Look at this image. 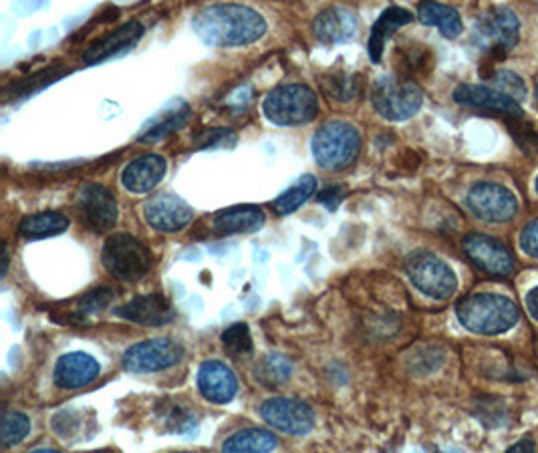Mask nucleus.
I'll list each match as a JSON object with an SVG mask.
<instances>
[{"label": "nucleus", "instance_id": "1", "mask_svg": "<svg viewBox=\"0 0 538 453\" xmlns=\"http://www.w3.org/2000/svg\"><path fill=\"white\" fill-rule=\"evenodd\" d=\"M194 33L208 47H242L256 43L266 33V21L242 5H212L192 21Z\"/></svg>", "mask_w": 538, "mask_h": 453}, {"label": "nucleus", "instance_id": "2", "mask_svg": "<svg viewBox=\"0 0 538 453\" xmlns=\"http://www.w3.org/2000/svg\"><path fill=\"white\" fill-rule=\"evenodd\" d=\"M462 327L470 333L492 337L508 333L518 323V307L508 296L480 292L462 298L456 305Z\"/></svg>", "mask_w": 538, "mask_h": 453}, {"label": "nucleus", "instance_id": "3", "mask_svg": "<svg viewBox=\"0 0 538 453\" xmlns=\"http://www.w3.org/2000/svg\"><path fill=\"white\" fill-rule=\"evenodd\" d=\"M313 156L327 172H343L355 164L361 154V135L347 121H327L313 137Z\"/></svg>", "mask_w": 538, "mask_h": 453}, {"label": "nucleus", "instance_id": "4", "mask_svg": "<svg viewBox=\"0 0 538 453\" xmlns=\"http://www.w3.org/2000/svg\"><path fill=\"white\" fill-rule=\"evenodd\" d=\"M101 260L107 272L117 280L138 282L152 270L154 254L148 244L136 236L113 234L105 240Z\"/></svg>", "mask_w": 538, "mask_h": 453}, {"label": "nucleus", "instance_id": "5", "mask_svg": "<svg viewBox=\"0 0 538 453\" xmlns=\"http://www.w3.org/2000/svg\"><path fill=\"white\" fill-rule=\"evenodd\" d=\"M371 103L389 121H408L422 109L424 91L412 79L385 75L373 83Z\"/></svg>", "mask_w": 538, "mask_h": 453}, {"label": "nucleus", "instance_id": "6", "mask_svg": "<svg viewBox=\"0 0 538 453\" xmlns=\"http://www.w3.org/2000/svg\"><path fill=\"white\" fill-rule=\"evenodd\" d=\"M266 119L275 125H303L317 117L319 99L315 91L301 83L279 85L262 103Z\"/></svg>", "mask_w": 538, "mask_h": 453}, {"label": "nucleus", "instance_id": "7", "mask_svg": "<svg viewBox=\"0 0 538 453\" xmlns=\"http://www.w3.org/2000/svg\"><path fill=\"white\" fill-rule=\"evenodd\" d=\"M406 272L412 284L434 300H448L458 290V278L452 266L432 252L420 250L410 254Z\"/></svg>", "mask_w": 538, "mask_h": 453}, {"label": "nucleus", "instance_id": "8", "mask_svg": "<svg viewBox=\"0 0 538 453\" xmlns=\"http://www.w3.org/2000/svg\"><path fill=\"white\" fill-rule=\"evenodd\" d=\"M474 39L484 51L506 57L520 39L518 17L506 7H494L478 21Z\"/></svg>", "mask_w": 538, "mask_h": 453}, {"label": "nucleus", "instance_id": "9", "mask_svg": "<svg viewBox=\"0 0 538 453\" xmlns=\"http://www.w3.org/2000/svg\"><path fill=\"white\" fill-rule=\"evenodd\" d=\"M184 357V347L172 339H152L133 345L123 355V369L127 373L146 375L170 369Z\"/></svg>", "mask_w": 538, "mask_h": 453}, {"label": "nucleus", "instance_id": "10", "mask_svg": "<svg viewBox=\"0 0 538 453\" xmlns=\"http://www.w3.org/2000/svg\"><path fill=\"white\" fill-rule=\"evenodd\" d=\"M466 206L478 220L492 224L508 222L518 212L516 196L508 188L492 182L476 184L466 196Z\"/></svg>", "mask_w": 538, "mask_h": 453}, {"label": "nucleus", "instance_id": "11", "mask_svg": "<svg viewBox=\"0 0 538 453\" xmlns=\"http://www.w3.org/2000/svg\"><path fill=\"white\" fill-rule=\"evenodd\" d=\"M260 415L268 425L289 433V435H307L315 427V411L311 405L299 399L275 397L262 403Z\"/></svg>", "mask_w": 538, "mask_h": 453}, {"label": "nucleus", "instance_id": "12", "mask_svg": "<svg viewBox=\"0 0 538 453\" xmlns=\"http://www.w3.org/2000/svg\"><path fill=\"white\" fill-rule=\"evenodd\" d=\"M464 254L470 258L474 266L492 276H508L514 272L516 262L512 252L496 238L486 234H468L462 240Z\"/></svg>", "mask_w": 538, "mask_h": 453}, {"label": "nucleus", "instance_id": "13", "mask_svg": "<svg viewBox=\"0 0 538 453\" xmlns=\"http://www.w3.org/2000/svg\"><path fill=\"white\" fill-rule=\"evenodd\" d=\"M144 218L154 230L174 234L194 220V210L174 194H158L144 204Z\"/></svg>", "mask_w": 538, "mask_h": 453}, {"label": "nucleus", "instance_id": "14", "mask_svg": "<svg viewBox=\"0 0 538 453\" xmlns=\"http://www.w3.org/2000/svg\"><path fill=\"white\" fill-rule=\"evenodd\" d=\"M454 101L472 109H482V111H494L506 117H524V111L516 99L510 95L488 87V85H472V83H462L454 89Z\"/></svg>", "mask_w": 538, "mask_h": 453}, {"label": "nucleus", "instance_id": "15", "mask_svg": "<svg viewBox=\"0 0 538 453\" xmlns=\"http://www.w3.org/2000/svg\"><path fill=\"white\" fill-rule=\"evenodd\" d=\"M115 315L129 323H138L146 327H164L174 321L172 305L166 296L158 292L136 296L119 309H115Z\"/></svg>", "mask_w": 538, "mask_h": 453}, {"label": "nucleus", "instance_id": "16", "mask_svg": "<svg viewBox=\"0 0 538 453\" xmlns=\"http://www.w3.org/2000/svg\"><path fill=\"white\" fill-rule=\"evenodd\" d=\"M79 208L91 230L99 234L109 232L117 224V202L99 184H87L79 190Z\"/></svg>", "mask_w": 538, "mask_h": 453}, {"label": "nucleus", "instance_id": "17", "mask_svg": "<svg viewBox=\"0 0 538 453\" xmlns=\"http://www.w3.org/2000/svg\"><path fill=\"white\" fill-rule=\"evenodd\" d=\"M198 389L206 401L226 405L236 397L238 381L228 365L220 361H204L198 369Z\"/></svg>", "mask_w": 538, "mask_h": 453}, {"label": "nucleus", "instance_id": "18", "mask_svg": "<svg viewBox=\"0 0 538 453\" xmlns=\"http://www.w3.org/2000/svg\"><path fill=\"white\" fill-rule=\"evenodd\" d=\"M168 172V164L162 156L148 154L125 166L121 172V184L131 194H146L162 184Z\"/></svg>", "mask_w": 538, "mask_h": 453}, {"label": "nucleus", "instance_id": "19", "mask_svg": "<svg viewBox=\"0 0 538 453\" xmlns=\"http://www.w3.org/2000/svg\"><path fill=\"white\" fill-rule=\"evenodd\" d=\"M144 35V25L140 21H129L121 25L119 29L103 35L97 39L85 53H83V63L85 65H95L101 63L113 55H119L127 49L136 45Z\"/></svg>", "mask_w": 538, "mask_h": 453}, {"label": "nucleus", "instance_id": "20", "mask_svg": "<svg viewBox=\"0 0 538 453\" xmlns=\"http://www.w3.org/2000/svg\"><path fill=\"white\" fill-rule=\"evenodd\" d=\"M101 373V365L89 353H67L55 365V383L61 389H81L91 385Z\"/></svg>", "mask_w": 538, "mask_h": 453}, {"label": "nucleus", "instance_id": "21", "mask_svg": "<svg viewBox=\"0 0 538 453\" xmlns=\"http://www.w3.org/2000/svg\"><path fill=\"white\" fill-rule=\"evenodd\" d=\"M315 37L325 45L349 43L357 33V17L345 7H331L317 15L313 23Z\"/></svg>", "mask_w": 538, "mask_h": 453}, {"label": "nucleus", "instance_id": "22", "mask_svg": "<svg viewBox=\"0 0 538 453\" xmlns=\"http://www.w3.org/2000/svg\"><path fill=\"white\" fill-rule=\"evenodd\" d=\"M414 21V15L408 11V9H401V7H389L387 11H383L379 15V19L375 21L373 29H371V35H369V41H367V51H369V59L373 63H379L381 61V55H383V49H385V43L389 41V37L401 29L406 27Z\"/></svg>", "mask_w": 538, "mask_h": 453}, {"label": "nucleus", "instance_id": "23", "mask_svg": "<svg viewBox=\"0 0 538 453\" xmlns=\"http://www.w3.org/2000/svg\"><path fill=\"white\" fill-rule=\"evenodd\" d=\"M266 218L258 206H234L214 216V228L220 234H252L264 226Z\"/></svg>", "mask_w": 538, "mask_h": 453}, {"label": "nucleus", "instance_id": "24", "mask_svg": "<svg viewBox=\"0 0 538 453\" xmlns=\"http://www.w3.org/2000/svg\"><path fill=\"white\" fill-rule=\"evenodd\" d=\"M190 119V105L184 101H178L174 105H170L164 113H160L158 117H154L144 131L140 133V141L152 143V141H160L164 137H168L170 133L178 131L180 127L186 125V121Z\"/></svg>", "mask_w": 538, "mask_h": 453}, {"label": "nucleus", "instance_id": "25", "mask_svg": "<svg viewBox=\"0 0 538 453\" xmlns=\"http://www.w3.org/2000/svg\"><path fill=\"white\" fill-rule=\"evenodd\" d=\"M277 447V437L266 429H242L222 443V453H271Z\"/></svg>", "mask_w": 538, "mask_h": 453}, {"label": "nucleus", "instance_id": "26", "mask_svg": "<svg viewBox=\"0 0 538 453\" xmlns=\"http://www.w3.org/2000/svg\"><path fill=\"white\" fill-rule=\"evenodd\" d=\"M418 19L428 27H438L446 39H456L464 31L460 13L454 7L440 3H424L418 9Z\"/></svg>", "mask_w": 538, "mask_h": 453}, {"label": "nucleus", "instance_id": "27", "mask_svg": "<svg viewBox=\"0 0 538 453\" xmlns=\"http://www.w3.org/2000/svg\"><path fill=\"white\" fill-rule=\"evenodd\" d=\"M69 224V218L61 212H39L23 218L19 232L29 240H41L67 232Z\"/></svg>", "mask_w": 538, "mask_h": 453}, {"label": "nucleus", "instance_id": "28", "mask_svg": "<svg viewBox=\"0 0 538 453\" xmlns=\"http://www.w3.org/2000/svg\"><path fill=\"white\" fill-rule=\"evenodd\" d=\"M315 192H317V178L311 174L301 176L289 190H285L273 202V208L279 216H289V214L297 212Z\"/></svg>", "mask_w": 538, "mask_h": 453}, {"label": "nucleus", "instance_id": "29", "mask_svg": "<svg viewBox=\"0 0 538 453\" xmlns=\"http://www.w3.org/2000/svg\"><path fill=\"white\" fill-rule=\"evenodd\" d=\"M158 417L162 419V423L166 425L168 431L172 433H180V435H188L198 427V415L178 403V401H164L158 405Z\"/></svg>", "mask_w": 538, "mask_h": 453}, {"label": "nucleus", "instance_id": "30", "mask_svg": "<svg viewBox=\"0 0 538 453\" xmlns=\"http://www.w3.org/2000/svg\"><path fill=\"white\" fill-rule=\"evenodd\" d=\"M293 375V363L285 355H266L256 367V377L264 385H281Z\"/></svg>", "mask_w": 538, "mask_h": 453}, {"label": "nucleus", "instance_id": "31", "mask_svg": "<svg viewBox=\"0 0 538 453\" xmlns=\"http://www.w3.org/2000/svg\"><path fill=\"white\" fill-rule=\"evenodd\" d=\"M222 345L234 359L252 353V335L246 323H234L222 333Z\"/></svg>", "mask_w": 538, "mask_h": 453}, {"label": "nucleus", "instance_id": "32", "mask_svg": "<svg viewBox=\"0 0 538 453\" xmlns=\"http://www.w3.org/2000/svg\"><path fill=\"white\" fill-rule=\"evenodd\" d=\"M31 431V421L25 413L19 411H9L3 421V445L13 447L21 443Z\"/></svg>", "mask_w": 538, "mask_h": 453}, {"label": "nucleus", "instance_id": "33", "mask_svg": "<svg viewBox=\"0 0 538 453\" xmlns=\"http://www.w3.org/2000/svg\"><path fill=\"white\" fill-rule=\"evenodd\" d=\"M488 81L494 85V89H498V91L510 95V97L516 99L518 103H520L522 99H526V85H524V81H522L516 73L508 71V69H498V71H494L492 75H488Z\"/></svg>", "mask_w": 538, "mask_h": 453}, {"label": "nucleus", "instance_id": "34", "mask_svg": "<svg viewBox=\"0 0 538 453\" xmlns=\"http://www.w3.org/2000/svg\"><path fill=\"white\" fill-rule=\"evenodd\" d=\"M111 300H113V294H111L109 288H95V290H91L89 294H85L79 300L75 319L91 317V315H97V313L105 311L111 305Z\"/></svg>", "mask_w": 538, "mask_h": 453}, {"label": "nucleus", "instance_id": "35", "mask_svg": "<svg viewBox=\"0 0 538 453\" xmlns=\"http://www.w3.org/2000/svg\"><path fill=\"white\" fill-rule=\"evenodd\" d=\"M321 85H325L327 93L333 95L335 99L351 101L359 93L361 83L353 75H331V77H325V83Z\"/></svg>", "mask_w": 538, "mask_h": 453}, {"label": "nucleus", "instance_id": "36", "mask_svg": "<svg viewBox=\"0 0 538 453\" xmlns=\"http://www.w3.org/2000/svg\"><path fill=\"white\" fill-rule=\"evenodd\" d=\"M236 143V135L230 129H208L200 139L198 145L200 147H232Z\"/></svg>", "mask_w": 538, "mask_h": 453}, {"label": "nucleus", "instance_id": "37", "mask_svg": "<svg viewBox=\"0 0 538 453\" xmlns=\"http://www.w3.org/2000/svg\"><path fill=\"white\" fill-rule=\"evenodd\" d=\"M520 248L524 250V254L538 258V218L524 226L520 234Z\"/></svg>", "mask_w": 538, "mask_h": 453}, {"label": "nucleus", "instance_id": "38", "mask_svg": "<svg viewBox=\"0 0 538 453\" xmlns=\"http://www.w3.org/2000/svg\"><path fill=\"white\" fill-rule=\"evenodd\" d=\"M341 200H343V188H339V186H331V188L323 190L321 196H319V202L329 206L331 210H335Z\"/></svg>", "mask_w": 538, "mask_h": 453}, {"label": "nucleus", "instance_id": "39", "mask_svg": "<svg viewBox=\"0 0 538 453\" xmlns=\"http://www.w3.org/2000/svg\"><path fill=\"white\" fill-rule=\"evenodd\" d=\"M526 309H528L530 317L538 323V286L532 288V290L526 294Z\"/></svg>", "mask_w": 538, "mask_h": 453}, {"label": "nucleus", "instance_id": "40", "mask_svg": "<svg viewBox=\"0 0 538 453\" xmlns=\"http://www.w3.org/2000/svg\"><path fill=\"white\" fill-rule=\"evenodd\" d=\"M506 453H536V445L532 439H522L514 443Z\"/></svg>", "mask_w": 538, "mask_h": 453}, {"label": "nucleus", "instance_id": "41", "mask_svg": "<svg viewBox=\"0 0 538 453\" xmlns=\"http://www.w3.org/2000/svg\"><path fill=\"white\" fill-rule=\"evenodd\" d=\"M9 270V250L7 246H3V272H0V276H5Z\"/></svg>", "mask_w": 538, "mask_h": 453}, {"label": "nucleus", "instance_id": "42", "mask_svg": "<svg viewBox=\"0 0 538 453\" xmlns=\"http://www.w3.org/2000/svg\"><path fill=\"white\" fill-rule=\"evenodd\" d=\"M31 453H59V451H55V449H35Z\"/></svg>", "mask_w": 538, "mask_h": 453}, {"label": "nucleus", "instance_id": "43", "mask_svg": "<svg viewBox=\"0 0 538 453\" xmlns=\"http://www.w3.org/2000/svg\"><path fill=\"white\" fill-rule=\"evenodd\" d=\"M534 188H536V194H538V178H536V182H534Z\"/></svg>", "mask_w": 538, "mask_h": 453}, {"label": "nucleus", "instance_id": "44", "mask_svg": "<svg viewBox=\"0 0 538 453\" xmlns=\"http://www.w3.org/2000/svg\"><path fill=\"white\" fill-rule=\"evenodd\" d=\"M536 99H538V85H536Z\"/></svg>", "mask_w": 538, "mask_h": 453}, {"label": "nucleus", "instance_id": "45", "mask_svg": "<svg viewBox=\"0 0 538 453\" xmlns=\"http://www.w3.org/2000/svg\"><path fill=\"white\" fill-rule=\"evenodd\" d=\"M418 453H424V451H418Z\"/></svg>", "mask_w": 538, "mask_h": 453}]
</instances>
